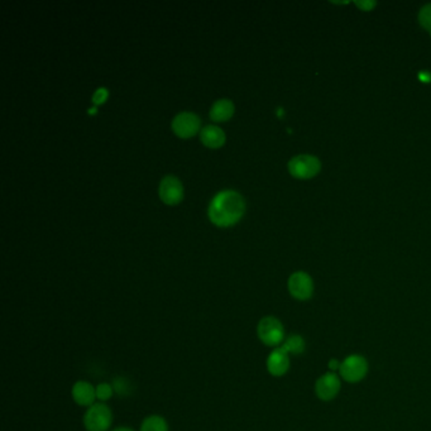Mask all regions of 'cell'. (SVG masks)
I'll return each mask as SVG.
<instances>
[{
    "label": "cell",
    "mask_w": 431,
    "mask_h": 431,
    "mask_svg": "<svg viewBox=\"0 0 431 431\" xmlns=\"http://www.w3.org/2000/svg\"><path fill=\"white\" fill-rule=\"evenodd\" d=\"M106 95H108V93H106V88H99V89L94 93V95H93V101H94L95 104L103 103V101L106 100Z\"/></svg>",
    "instance_id": "cell-18"
},
{
    "label": "cell",
    "mask_w": 431,
    "mask_h": 431,
    "mask_svg": "<svg viewBox=\"0 0 431 431\" xmlns=\"http://www.w3.org/2000/svg\"><path fill=\"white\" fill-rule=\"evenodd\" d=\"M200 139L205 146L215 148V147L221 146L224 143L225 133L218 125L209 124V125H205L203 130H200Z\"/></svg>",
    "instance_id": "cell-12"
},
{
    "label": "cell",
    "mask_w": 431,
    "mask_h": 431,
    "mask_svg": "<svg viewBox=\"0 0 431 431\" xmlns=\"http://www.w3.org/2000/svg\"><path fill=\"white\" fill-rule=\"evenodd\" d=\"M288 291L293 299L299 301H306L312 297L314 293V281L306 272H295L288 278Z\"/></svg>",
    "instance_id": "cell-6"
},
{
    "label": "cell",
    "mask_w": 431,
    "mask_h": 431,
    "mask_svg": "<svg viewBox=\"0 0 431 431\" xmlns=\"http://www.w3.org/2000/svg\"><path fill=\"white\" fill-rule=\"evenodd\" d=\"M139 431H169V423L162 416H147L140 423Z\"/></svg>",
    "instance_id": "cell-15"
},
{
    "label": "cell",
    "mask_w": 431,
    "mask_h": 431,
    "mask_svg": "<svg viewBox=\"0 0 431 431\" xmlns=\"http://www.w3.org/2000/svg\"><path fill=\"white\" fill-rule=\"evenodd\" d=\"M341 366H342V362H339L338 359H330V360L328 362V368L330 369V372H334V373H336L338 371H341Z\"/></svg>",
    "instance_id": "cell-20"
},
{
    "label": "cell",
    "mask_w": 431,
    "mask_h": 431,
    "mask_svg": "<svg viewBox=\"0 0 431 431\" xmlns=\"http://www.w3.org/2000/svg\"><path fill=\"white\" fill-rule=\"evenodd\" d=\"M321 170L319 158L310 155L295 156L288 162V171L293 177L308 180L315 177Z\"/></svg>",
    "instance_id": "cell-5"
},
{
    "label": "cell",
    "mask_w": 431,
    "mask_h": 431,
    "mask_svg": "<svg viewBox=\"0 0 431 431\" xmlns=\"http://www.w3.org/2000/svg\"><path fill=\"white\" fill-rule=\"evenodd\" d=\"M266 366L271 375L282 377L290 369V354L281 347H277L269 353Z\"/></svg>",
    "instance_id": "cell-10"
},
{
    "label": "cell",
    "mask_w": 431,
    "mask_h": 431,
    "mask_svg": "<svg viewBox=\"0 0 431 431\" xmlns=\"http://www.w3.org/2000/svg\"><path fill=\"white\" fill-rule=\"evenodd\" d=\"M113 431H134L133 429H130V428H127V426H122V428H116Z\"/></svg>",
    "instance_id": "cell-21"
},
{
    "label": "cell",
    "mask_w": 431,
    "mask_h": 431,
    "mask_svg": "<svg viewBox=\"0 0 431 431\" xmlns=\"http://www.w3.org/2000/svg\"><path fill=\"white\" fill-rule=\"evenodd\" d=\"M342 387L341 377L334 372H328L319 377L315 382V393L321 401H332L338 396Z\"/></svg>",
    "instance_id": "cell-7"
},
{
    "label": "cell",
    "mask_w": 431,
    "mask_h": 431,
    "mask_svg": "<svg viewBox=\"0 0 431 431\" xmlns=\"http://www.w3.org/2000/svg\"><path fill=\"white\" fill-rule=\"evenodd\" d=\"M419 23L423 25V29H426L431 36V4H426L421 8L419 13Z\"/></svg>",
    "instance_id": "cell-17"
},
{
    "label": "cell",
    "mask_w": 431,
    "mask_h": 431,
    "mask_svg": "<svg viewBox=\"0 0 431 431\" xmlns=\"http://www.w3.org/2000/svg\"><path fill=\"white\" fill-rule=\"evenodd\" d=\"M158 194L163 203L177 204L184 196V187L180 180L172 175L164 176L158 187Z\"/></svg>",
    "instance_id": "cell-9"
},
{
    "label": "cell",
    "mask_w": 431,
    "mask_h": 431,
    "mask_svg": "<svg viewBox=\"0 0 431 431\" xmlns=\"http://www.w3.org/2000/svg\"><path fill=\"white\" fill-rule=\"evenodd\" d=\"M368 373V362L360 354H350L345 357L341 366V378L345 382L358 383L365 380Z\"/></svg>",
    "instance_id": "cell-4"
},
{
    "label": "cell",
    "mask_w": 431,
    "mask_h": 431,
    "mask_svg": "<svg viewBox=\"0 0 431 431\" xmlns=\"http://www.w3.org/2000/svg\"><path fill=\"white\" fill-rule=\"evenodd\" d=\"M73 402L82 407L93 406L97 404V387L88 381H77L71 390Z\"/></svg>",
    "instance_id": "cell-11"
},
{
    "label": "cell",
    "mask_w": 431,
    "mask_h": 431,
    "mask_svg": "<svg viewBox=\"0 0 431 431\" xmlns=\"http://www.w3.org/2000/svg\"><path fill=\"white\" fill-rule=\"evenodd\" d=\"M375 4H377L375 1H356V5L365 12L372 10L375 7Z\"/></svg>",
    "instance_id": "cell-19"
},
{
    "label": "cell",
    "mask_w": 431,
    "mask_h": 431,
    "mask_svg": "<svg viewBox=\"0 0 431 431\" xmlns=\"http://www.w3.org/2000/svg\"><path fill=\"white\" fill-rule=\"evenodd\" d=\"M234 112V104L229 99H218L210 108V118L212 121H227Z\"/></svg>",
    "instance_id": "cell-13"
},
{
    "label": "cell",
    "mask_w": 431,
    "mask_h": 431,
    "mask_svg": "<svg viewBox=\"0 0 431 431\" xmlns=\"http://www.w3.org/2000/svg\"><path fill=\"white\" fill-rule=\"evenodd\" d=\"M113 423V412L104 402H97L88 407L84 415L86 431H108Z\"/></svg>",
    "instance_id": "cell-3"
},
{
    "label": "cell",
    "mask_w": 431,
    "mask_h": 431,
    "mask_svg": "<svg viewBox=\"0 0 431 431\" xmlns=\"http://www.w3.org/2000/svg\"><path fill=\"white\" fill-rule=\"evenodd\" d=\"M172 130L180 137H191L200 128V118L193 112H181L172 119Z\"/></svg>",
    "instance_id": "cell-8"
},
{
    "label": "cell",
    "mask_w": 431,
    "mask_h": 431,
    "mask_svg": "<svg viewBox=\"0 0 431 431\" xmlns=\"http://www.w3.org/2000/svg\"><path fill=\"white\" fill-rule=\"evenodd\" d=\"M281 348L285 350L286 353H288L290 356H299L306 349V342L301 335L291 334V335L286 336Z\"/></svg>",
    "instance_id": "cell-14"
},
{
    "label": "cell",
    "mask_w": 431,
    "mask_h": 431,
    "mask_svg": "<svg viewBox=\"0 0 431 431\" xmlns=\"http://www.w3.org/2000/svg\"><path fill=\"white\" fill-rule=\"evenodd\" d=\"M257 335L264 345L277 348L286 339L285 328L277 317H262L257 325Z\"/></svg>",
    "instance_id": "cell-2"
},
{
    "label": "cell",
    "mask_w": 431,
    "mask_h": 431,
    "mask_svg": "<svg viewBox=\"0 0 431 431\" xmlns=\"http://www.w3.org/2000/svg\"><path fill=\"white\" fill-rule=\"evenodd\" d=\"M245 203L243 196L234 190H223L209 204L208 214L214 224L227 227L234 224L243 215Z\"/></svg>",
    "instance_id": "cell-1"
},
{
    "label": "cell",
    "mask_w": 431,
    "mask_h": 431,
    "mask_svg": "<svg viewBox=\"0 0 431 431\" xmlns=\"http://www.w3.org/2000/svg\"><path fill=\"white\" fill-rule=\"evenodd\" d=\"M113 395H114L113 384L103 382L99 383L98 386H97V399H98V402L106 404L109 399L113 397Z\"/></svg>",
    "instance_id": "cell-16"
}]
</instances>
